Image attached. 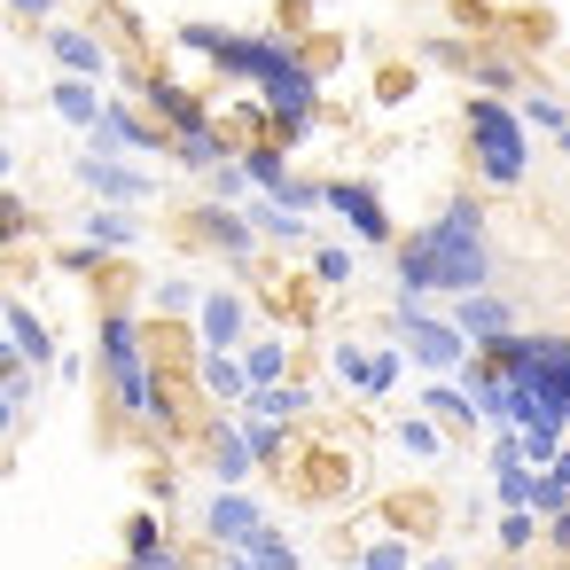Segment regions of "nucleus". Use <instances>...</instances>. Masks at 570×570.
<instances>
[{
  "label": "nucleus",
  "instance_id": "nucleus-34",
  "mask_svg": "<svg viewBox=\"0 0 570 570\" xmlns=\"http://www.w3.org/2000/svg\"><path fill=\"white\" fill-rule=\"evenodd\" d=\"M204 180H212V196H219V204H250V196H258V188H250V165H243V149H235L227 165H212Z\"/></svg>",
  "mask_w": 570,
  "mask_h": 570
},
{
  "label": "nucleus",
  "instance_id": "nucleus-43",
  "mask_svg": "<svg viewBox=\"0 0 570 570\" xmlns=\"http://www.w3.org/2000/svg\"><path fill=\"white\" fill-rule=\"evenodd\" d=\"M102 258H110V250H95V243H71V250H56V266H63V274H95Z\"/></svg>",
  "mask_w": 570,
  "mask_h": 570
},
{
  "label": "nucleus",
  "instance_id": "nucleus-29",
  "mask_svg": "<svg viewBox=\"0 0 570 570\" xmlns=\"http://www.w3.org/2000/svg\"><path fill=\"white\" fill-rule=\"evenodd\" d=\"M469 87H476V95H508V102H515L523 71H515L508 56H469Z\"/></svg>",
  "mask_w": 570,
  "mask_h": 570
},
{
  "label": "nucleus",
  "instance_id": "nucleus-5",
  "mask_svg": "<svg viewBox=\"0 0 570 570\" xmlns=\"http://www.w3.org/2000/svg\"><path fill=\"white\" fill-rule=\"evenodd\" d=\"M500 375H515L539 406V422H570V336H531V328H508L492 352H484Z\"/></svg>",
  "mask_w": 570,
  "mask_h": 570
},
{
  "label": "nucleus",
  "instance_id": "nucleus-48",
  "mask_svg": "<svg viewBox=\"0 0 570 570\" xmlns=\"http://www.w3.org/2000/svg\"><path fill=\"white\" fill-rule=\"evenodd\" d=\"M414 570H461L453 554H414Z\"/></svg>",
  "mask_w": 570,
  "mask_h": 570
},
{
  "label": "nucleus",
  "instance_id": "nucleus-6",
  "mask_svg": "<svg viewBox=\"0 0 570 570\" xmlns=\"http://www.w3.org/2000/svg\"><path fill=\"white\" fill-rule=\"evenodd\" d=\"M391 336L406 344V360L422 367V375H461L469 367V336H461V321L453 313H430L422 297H391Z\"/></svg>",
  "mask_w": 570,
  "mask_h": 570
},
{
  "label": "nucleus",
  "instance_id": "nucleus-25",
  "mask_svg": "<svg viewBox=\"0 0 570 570\" xmlns=\"http://www.w3.org/2000/svg\"><path fill=\"white\" fill-rule=\"evenodd\" d=\"M250 469H258V453H250L243 422H219V438H212V476H219V484H243Z\"/></svg>",
  "mask_w": 570,
  "mask_h": 570
},
{
  "label": "nucleus",
  "instance_id": "nucleus-17",
  "mask_svg": "<svg viewBox=\"0 0 570 570\" xmlns=\"http://www.w3.org/2000/svg\"><path fill=\"white\" fill-rule=\"evenodd\" d=\"M48 102H56V118H71L79 134H95V126H102V102H110V95H102V79H79V71H63V79L48 87Z\"/></svg>",
  "mask_w": 570,
  "mask_h": 570
},
{
  "label": "nucleus",
  "instance_id": "nucleus-18",
  "mask_svg": "<svg viewBox=\"0 0 570 570\" xmlns=\"http://www.w3.org/2000/svg\"><path fill=\"white\" fill-rule=\"evenodd\" d=\"M196 383H204V399H212V406H227V414H235V406L250 399L243 352H204V360H196Z\"/></svg>",
  "mask_w": 570,
  "mask_h": 570
},
{
  "label": "nucleus",
  "instance_id": "nucleus-47",
  "mask_svg": "<svg viewBox=\"0 0 570 570\" xmlns=\"http://www.w3.org/2000/svg\"><path fill=\"white\" fill-rule=\"evenodd\" d=\"M227 570H266V562H258L250 547H227Z\"/></svg>",
  "mask_w": 570,
  "mask_h": 570
},
{
  "label": "nucleus",
  "instance_id": "nucleus-28",
  "mask_svg": "<svg viewBox=\"0 0 570 570\" xmlns=\"http://www.w3.org/2000/svg\"><path fill=\"white\" fill-rule=\"evenodd\" d=\"M243 165H250V188H258V196L289 188V157H282V141H250V149H243Z\"/></svg>",
  "mask_w": 570,
  "mask_h": 570
},
{
  "label": "nucleus",
  "instance_id": "nucleus-30",
  "mask_svg": "<svg viewBox=\"0 0 570 570\" xmlns=\"http://www.w3.org/2000/svg\"><path fill=\"white\" fill-rule=\"evenodd\" d=\"M149 305H157L165 321H196V305H204V289H196L188 274H165V282L149 289Z\"/></svg>",
  "mask_w": 570,
  "mask_h": 570
},
{
  "label": "nucleus",
  "instance_id": "nucleus-50",
  "mask_svg": "<svg viewBox=\"0 0 570 570\" xmlns=\"http://www.w3.org/2000/svg\"><path fill=\"white\" fill-rule=\"evenodd\" d=\"M289 9H321V0H289Z\"/></svg>",
  "mask_w": 570,
  "mask_h": 570
},
{
  "label": "nucleus",
  "instance_id": "nucleus-9",
  "mask_svg": "<svg viewBox=\"0 0 570 570\" xmlns=\"http://www.w3.org/2000/svg\"><path fill=\"white\" fill-rule=\"evenodd\" d=\"M250 344V297L243 289H204L196 305V352H243Z\"/></svg>",
  "mask_w": 570,
  "mask_h": 570
},
{
  "label": "nucleus",
  "instance_id": "nucleus-33",
  "mask_svg": "<svg viewBox=\"0 0 570 570\" xmlns=\"http://www.w3.org/2000/svg\"><path fill=\"white\" fill-rule=\"evenodd\" d=\"M515 110H523V126H531V134H554V141L570 134V102H562V95H523Z\"/></svg>",
  "mask_w": 570,
  "mask_h": 570
},
{
  "label": "nucleus",
  "instance_id": "nucleus-37",
  "mask_svg": "<svg viewBox=\"0 0 570 570\" xmlns=\"http://www.w3.org/2000/svg\"><path fill=\"white\" fill-rule=\"evenodd\" d=\"M250 554H258V562H266V570H305V554H297V547H289V539H282V531H274V523H266V531H258V539H250Z\"/></svg>",
  "mask_w": 570,
  "mask_h": 570
},
{
  "label": "nucleus",
  "instance_id": "nucleus-51",
  "mask_svg": "<svg viewBox=\"0 0 570 570\" xmlns=\"http://www.w3.org/2000/svg\"><path fill=\"white\" fill-rule=\"evenodd\" d=\"M562 157H570V134H562Z\"/></svg>",
  "mask_w": 570,
  "mask_h": 570
},
{
  "label": "nucleus",
  "instance_id": "nucleus-23",
  "mask_svg": "<svg viewBox=\"0 0 570 570\" xmlns=\"http://www.w3.org/2000/svg\"><path fill=\"white\" fill-rule=\"evenodd\" d=\"M87 243L118 258V250H134V243H141V219H134V212H118V204H95V212H87Z\"/></svg>",
  "mask_w": 570,
  "mask_h": 570
},
{
  "label": "nucleus",
  "instance_id": "nucleus-22",
  "mask_svg": "<svg viewBox=\"0 0 570 570\" xmlns=\"http://www.w3.org/2000/svg\"><path fill=\"white\" fill-rule=\"evenodd\" d=\"M243 212H250V227H258L266 243H289V250H305V243H313V227H305V212H289V204H274V196H250Z\"/></svg>",
  "mask_w": 570,
  "mask_h": 570
},
{
  "label": "nucleus",
  "instance_id": "nucleus-10",
  "mask_svg": "<svg viewBox=\"0 0 570 570\" xmlns=\"http://www.w3.org/2000/svg\"><path fill=\"white\" fill-rule=\"evenodd\" d=\"M258 531H266V508H258L243 484H219V492L204 500V539H212L219 554H227V547H250Z\"/></svg>",
  "mask_w": 570,
  "mask_h": 570
},
{
  "label": "nucleus",
  "instance_id": "nucleus-41",
  "mask_svg": "<svg viewBox=\"0 0 570 570\" xmlns=\"http://www.w3.org/2000/svg\"><path fill=\"white\" fill-rule=\"evenodd\" d=\"M17 235H32V212H24L9 188H0V243H17Z\"/></svg>",
  "mask_w": 570,
  "mask_h": 570
},
{
  "label": "nucleus",
  "instance_id": "nucleus-40",
  "mask_svg": "<svg viewBox=\"0 0 570 570\" xmlns=\"http://www.w3.org/2000/svg\"><path fill=\"white\" fill-rule=\"evenodd\" d=\"M531 508H539V515H562V508H570V484H562L554 469H539V476H531Z\"/></svg>",
  "mask_w": 570,
  "mask_h": 570
},
{
  "label": "nucleus",
  "instance_id": "nucleus-31",
  "mask_svg": "<svg viewBox=\"0 0 570 570\" xmlns=\"http://www.w3.org/2000/svg\"><path fill=\"white\" fill-rule=\"evenodd\" d=\"M235 422H243V438H250V453L282 469V453H289V422H266V414H243V406H235Z\"/></svg>",
  "mask_w": 570,
  "mask_h": 570
},
{
  "label": "nucleus",
  "instance_id": "nucleus-12",
  "mask_svg": "<svg viewBox=\"0 0 570 570\" xmlns=\"http://www.w3.org/2000/svg\"><path fill=\"white\" fill-rule=\"evenodd\" d=\"M134 95H141V102H149V118H165L173 134H180V126H204V118H212V110H204V95H188V87H180L173 71H134Z\"/></svg>",
  "mask_w": 570,
  "mask_h": 570
},
{
  "label": "nucleus",
  "instance_id": "nucleus-4",
  "mask_svg": "<svg viewBox=\"0 0 570 570\" xmlns=\"http://www.w3.org/2000/svg\"><path fill=\"white\" fill-rule=\"evenodd\" d=\"M461 126H469V165H476L484 188H515L531 173V126L508 95H469Z\"/></svg>",
  "mask_w": 570,
  "mask_h": 570
},
{
  "label": "nucleus",
  "instance_id": "nucleus-2",
  "mask_svg": "<svg viewBox=\"0 0 570 570\" xmlns=\"http://www.w3.org/2000/svg\"><path fill=\"white\" fill-rule=\"evenodd\" d=\"M95 360H102V383L118 399L126 422H149V430H173V399H165V375L149 367V336H141V313L110 305L95 321Z\"/></svg>",
  "mask_w": 570,
  "mask_h": 570
},
{
  "label": "nucleus",
  "instance_id": "nucleus-32",
  "mask_svg": "<svg viewBox=\"0 0 570 570\" xmlns=\"http://www.w3.org/2000/svg\"><path fill=\"white\" fill-rule=\"evenodd\" d=\"M399 367H406L399 344H375V352H367V375H360V399H391V391H399Z\"/></svg>",
  "mask_w": 570,
  "mask_h": 570
},
{
  "label": "nucleus",
  "instance_id": "nucleus-38",
  "mask_svg": "<svg viewBox=\"0 0 570 570\" xmlns=\"http://www.w3.org/2000/svg\"><path fill=\"white\" fill-rule=\"evenodd\" d=\"M360 570H414V547L406 539H367L360 547Z\"/></svg>",
  "mask_w": 570,
  "mask_h": 570
},
{
  "label": "nucleus",
  "instance_id": "nucleus-42",
  "mask_svg": "<svg viewBox=\"0 0 570 570\" xmlns=\"http://www.w3.org/2000/svg\"><path fill=\"white\" fill-rule=\"evenodd\" d=\"M126 570H188V554L165 539V547H149V554H126Z\"/></svg>",
  "mask_w": 570,
  "mask_h": 570
},
{
  "label": "nucleus",
  "instance_id": "nucleus-3",
  "mask_svg": "<svg viewBox=\"0 0 570 570\" xmlns=\"http://www.w3.org/2000/svg\"><path fill=\"white\" fill-rule=\"evenodd\" d=\"M173 40H180L188 56H204V63H212V71L227 79V87H258V95L305 71V56H297V48H289L282 32H227V24H180Z\"/></svg>",
  "mask_w": 570,
  "mask_h": 570
},
{
  "label": "nucleus",
  "instance_id": "nucleus-14",
  "mask_svg": "<svg viewBox=\"0 0 570 570\" xmlns=\"http://www.w3.org/2000/svg\"><path fill=\"white\" fill-rule=\"evenodd\" d=\"M453 321H461V336H469L476 352H492V344L515 328V305H508L500 289H469V297H453Z\"/></svg>",
  "mask_w": 570,
  "mask_h": 570
},
{
  "label": "nucleus",
  "instance_id": "nucleus-19",
  "mask_svg": "<svg viewBox=\"0 0 570 570\" xmlns=\"http://www.w3.org/2000/svg\"><path fill=\"white\" fill-rule=\"evenodd\" d=\"M414 406H422V414H438L445 430H469V422H476V399H469V383H461V375H422Z\"/></svg>",
  "mask_w": 570,
  "mask_h": 570
},
{
  "label": "nucleus",
  "instance_id": "nucleus-15",
  "mask_svg": "<svg viewBox=\"0 0 570 570\" xmlns=\"http://www.w3.org/2000/svg\"><path fill=\"white\" fill-rule=\"evenodd\" d=\"M48 56H56L63 71H79V79H110V71H118V56H110L95 32H79V24H48Z\"/></svg>",
  "mask_w": 570,
  "mask_h": 570
},
{
  "label": "nucleus",
  "instance_id": "nucleus-21",
  "mask_svg": "<svg viewBox=\"0 0 570 570\" xmlns=\"http://www.w3.org/2000/svg\"><path fill=\"white\" fill-rule=\"evenodd\" d=\"M173 157H180L188 173H212V165H227V157H235V141L204 118V126H180V134H173Z\"/></svg>",
  "mask_w": 570,
  "mask_h": 570
},
{
  "label": "nucleus",
  "instance_id": "nucleus-45",
  "mask_svg": "<svg viewBox=\"0 0 570 570\" xmlns=\"http://www.w3.org/2000/svg\"><path fill=\"white\" fill-rule=\"evenodd\" d=\"M17 414H24V406H17V391H9V383H0V438H9V430H17Z\"/></svg>",
  "mask_w": 570,
  "mask_h": 570
},
{
  "label": "nucleus",
  "instance_id": "nucleus-36",
  "mask_svg": "<svg viewBox=\"0 0 570 570\" xmlns=\"http://www.w3.org/2000/svg\"><path fill=\"white\" fill-rule=\"evenodd\" d=\"M149 547H165V515L157 508H134L126 515V554H149Z\"/></svg>",
  "mask_w": 570,
  "mask_h": 570
},
{
  "label": "nucleus",
  "instance_id": "nucleus-8",
  "mask_svg": "<svg viewBox=\"0 0 570 570\" xmlns=\"http://www.w3.org/2000/svg\"><path fill=\"white\" fill-rule=\"evenodd\" d=\"M87 149H102V157H173V126L110 95L102 102V126L87 134Z\"/></svg>",
  "mask_w": 570,
  "mask_h": 570
},
{
  "label": "nucleus",
  "instance_id": "nucleus-39",
  "mask_svg": "<svg viewBox=\"0 0 570 570\" xmlns=\"http://www.w3.org/2000/svg\"><path fill=\"white\" fill-rule=\"evenodd\" d=\"M328 360H336V383H352V391H360V375H367V344H360V336H336V344H328Z\"/></svg>",
  "mask_w": 570,
  "mask_h": 570
},
{
  "label": "nucleus",
  "instance_id": "nucleus-11",
  "mask_svg": "<svg viewBox=\"0 0 570 570\" xmlns=\"http://www.w3.org/2000/svg\"><path fill=\"white\" fill-rule=\"evenodd\" d=\"M79 188H95L102 204H149V196H157V173H141L134 157L87 149V157H79Z\"/></svg>",
  "mask_w": 570,
  "mask_h": 570
},
{
  "label": "nucleus",
  "instance_id": "nucleus-44",
  "mask_svg": "<svg viewBox=\"0 0 570 570\" xmlns=\"http://www.w3.org/2000/svg\"><path fill=\"white\" fill-rule=\"evenodd\" d=\"M547 547H554V554H570V508H562V515H547Z\"/></svg>",
  "mask_w": 570,
  "mask_h": 570
},
{
  "label": "nucleus",
  "instance_id": "nucleus-1",
  "mask_svg": "<svg viewBox=\"0 0 570 570\" xmlns=\"http://www.w3.org/2000/svg\"><path fill=\"white\" fill-rule=\"evenodd\" d=\"M391 274H399V297H469V289H492L484 204L476 196H453L430 227L399 235L391 243Z\"/></svg>",
  "mask_w": 570,
  "mask_h": 570
},
{
  "label": "nucleus",
  "instance_id": "nucleus-26",
  "mask_svg": "<svg viewBox=\"0 0 570 570\" xmlns=\"http://www.w3.org/2000/svg\"><path fill=\"white\" fill-rule=\"evenodd\" d=\"M391 438H399V453H406V461H445V422H438V414H422V406H414Z\"/></svg>",
  "mask_w": 570,
  "mask_h": 570
},
{
  "label": "nucleus",
  "instance_id": "nucleus-13",
  "mask_svg": "<svg viewBox=\"0 0 570 570\" xmlns=\"http://www.w3.org/2000/svg\"><path fill=\"white\" fill-rule=\"evenodd\" d=\"M196 235H204L212 250H227L235 266H250V258H258V227H250V212H235V204H219V196L196 212Z\"/></svg>",
  "mask_w": 570,
  "mask_h": 570
},
{
  "label": "nucleus",
  "instance_id": "nucleus-7",
  "mask_svg": "<svg viewBox=\"0 0 570 570\" xmlns=\"http://www.w3.org/2000/svg\"><path fill=\"white\" fill-rule=\"evenodd\" d=\"M321 212H336L352 243H375V250L399 243V219H391V204H383L375 180H321Z\"/></svg>",
  "mask_w": 570,
  "mask_h": 570
},
{
  "label": "nucleus",
  "instance_id": "nucleus-27",
  "mask_svg": "<svg viewBox=\"0 0 570 570\" xmlns=\"http://www.w3.org/2000/svg\"><path fill=\"white\" fill-rule=\"evenodd\" d=\"M539 539H547V515L539 508H500V523H492V547L500 554H531Z\"/></svg>",
  "mask_w": 570,
  "mask_h": 570
},
{
  "label": "nucleus",
  "instance_id": "nucleus-49",
  "mask_svg": "<svg viewBox=\"0 0 570 570\" xmlns=\"http://www.w3.org/2000/svg\"><path fill=\"white\" fill-rule=\"evenodd\" d=\"M9 173H17V149H9V141H0V188H9Z\"/></svg>",
  "mask_w": 570,
  "mask_h": 570
},
{
  "label": "nucleus",
  "instance_id": "nucleus-24",
  "mask_svg": "<svg viewBox=\"0 0 570 570\" xmlns=\"http://www.w3.org/2000/svg\"><path fill=\"white\" fill-rule=\"evenodd\" d=\"M243 375H250V391H258V383H282V375H289V336H282V328L250 336V344H243Z\"/></svg>",
  "mask_w": 570,
  "mask_h": 570
},
{
  "label": "nucleus",
  "instance_id": "nucleus-16",
  "mask_svg": "<svg viewBox=\"0 0 570 570\" xmlns=\"http://www.w3.org/2000/svg\"><path fill=\"white\" fill-rule=\"evenodd\" d=\"M0 328L17 336V352H24L32 367H56V336H48V321H40L24 297H9V289H0Z\"/></svg>",
  "mask_w": 570,
  "mask_h": 570
},
{
  "label": "nucleus",
  "instance_id": "nucleus-20",
  "mask_svg": "<svg viewBox=\"0 0 570 570\" xmlns=\"http://www.w3.org/2000/svg\"><path fill=\"white\" fill-rule=\"evenodd\" d=\"M313 383H297V375H282V383H258L250 399H243V414H266V422H297V414H313Z\"/></svg>",
  "mask_w": 570,
  "mask_h": 570
},
{
  "label": "nucleus",
  "instance_id": "nucleus-35",
  "mask_svg": "<svg viewBox=\"0 0 570 570\" xmlns=\"http://www.w3.org/2000/svg\"><path fill=\"white\" fill-rule=\"evenodd\" d=\"M352 274H360V266H352L344 243H321V250H313V282H321V289H352Z\"/></svg>",
  "mask_w": 570,
  "mask_h": 570
},
{
  "label": "nucleus",
  "instance_id": "nucleus-46",
  "mask_svg": "<svg viewBox=\"0 0 570 570\" xmlns=\"http://www.w3.org/2000/svg\"><path fill=\"white\" fill-rule=\"evenodd\" d=\"M9 9H17V17H24V24H40V17H48V9H56V0H9Z\"/></svg>",
  "mask_w": 570,
  "mask_h": 570
}]
</instances>
